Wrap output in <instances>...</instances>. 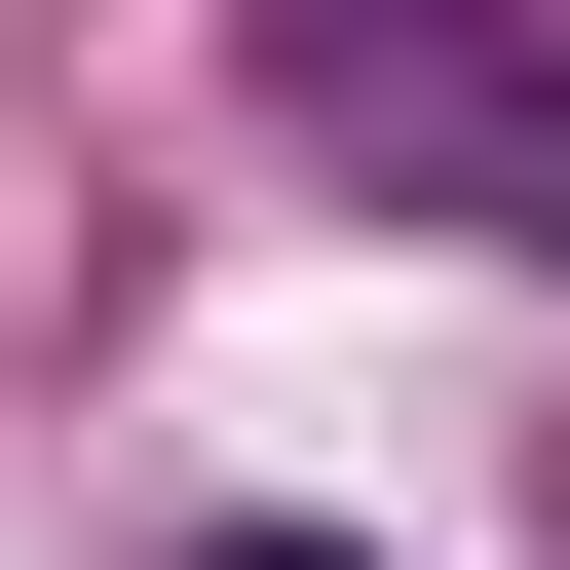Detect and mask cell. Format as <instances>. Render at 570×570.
<instances>
[{
  "instance_id": "obj_1",
  "label": "cell",
  "mask_w": 570,
  "mask_h": 570,
  "mask_svg": "<svg viewBox=\"0 0 570 570\" xmlns=\"http://www.w3.org/2000/svg\"><path fill=\"white\" fill-rule=\"evenodd\" d=\"M266 115H305L381 228L570 266V0H266Z\"/></svg>"
},
{
  "instance_id": "obj_2",
  "label": "cell",
  "mask_w": 570,
  "mask_h": 570,
  "mask_svg": "<svg viewBox=\"0 0 570 570\" xmlns=\"http://www.w3.org/2000/svg\"><path fill=\"white\" fill-rule=\"evenodd\" d=\"M153 570H381V532H153Z\"/></svg>"
}]
</instances>
